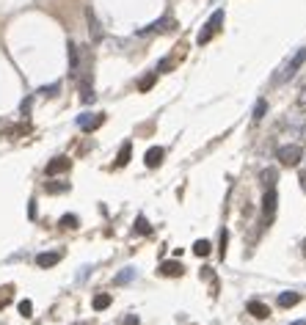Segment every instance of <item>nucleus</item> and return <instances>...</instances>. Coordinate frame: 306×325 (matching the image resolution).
Wrapping results in <instances>:
<instances>
[{"mask_svg":"<svg viewBox=\"0 0 306 325\" xmlns=\"http://www.w3.org/2000/svg\"><path fill=\"white\" fill-rule=\"evenodd\" d=\"M304 63H306V47H301V50H295V56H292L290 61H287L281 69H278V75L273 77V83H290L292 77L301 72V66H304Z\"/></svg>","mask_w":306,"mask_h":325,"instance_id":"nucleus-1","label":"nucleus"},{"mask_svg":"<svg viewBox=\"0 0 306 325\" xmlns=\"http://www.w3.org/2000/svg\"><path fill=\"white\" fill-rule=\"evenodd\" d=\"M276 207H278V193H276V187H268V190L262 193V226H271V223H273Z\"/></svg>","mask_w":306,"mask_h":325,"instance_id":"nucleus-2","label":"nucleus"},{"mask_svg":"<svg viewBox=\"0 0 306 325\" xmlns=\"http://www.w3.org/2000/svg\"><path fill=\"white\" fill-rule=\"evenodd\" d=\"M66 50H69V75L80 77L83 72H89V63H83V47H77L75 42H69Z\"/></svg>","mask_w":306,"mask_h":325,"instance_id":"nucleus-3","label":"nucleus"},{"mask_svg":"<svg viewBox=\"0 0 306 325\" xmlns=\"http://www.w3.org/2000/svg\"><path fill=\"white\" fill-rule=\"evenodd\" d=\"M276 157L281 160V166H298L304 160V149L298 144H284L276 149Z\"/></svg>","mask_w":306,"mask_h":325,"instance_id":"nucleus-4","label":"nucleus"},{"mask_svg":"<svg viewBox=\"0 0 306 325\" xmlns=\"http://www.w3.org/2000/svg\"><path fill=\"white\" fill-rule=\"evenodd\" d=\"M221 22H223V11L218 8L215 14H213V17L207 20V25H204V30L199 33V39H196V42H199V44H207L210 39H213V36H215L218 30H221Z\"/></svg>","mask_w":306,"mask_h":325,"instance_id":"nucleus-5","label":"nucleus"},{"mask_svg":"<svg viewBox=\"0 0 306 325\" xmlns=\"http://www.w3.org/2000/svg\"><path fill=\"white\" fill-rule=\"evenodd\" d=\"M105 124V113H80L77 116V127L83 132H94Z\"/></svg>","mask_w":306,"mask_h":325,"instance_id":"nucleus-6","label":"nucleus"},{"mask_svg":"<svg viewBox=\"0 0 306 325\" xmlns=\"http://www.w3.org/2000/svg\"><path fill=\"white\" fill-rule=\"evenodd\" d=\"M177 28V20H171V17H160L157 22H152V25H146V28L138 30V36H152V33H168V30Z\"/></svg>","mask_w":306,"mask_h":325,"instance_id":"nucleus-7","label":"nucleus"},{"mask_svg":"<svg viewBox=\"0 0 306 325\" xmlns=\"http://www.w3.org/2000/svg\"><path fill=\"white\" fill-rule=\"evenodd\" d=\"M86 20H89V33H91V42H94V44H99V42H102V36H105V30H102V22L97 20V14H94V8H91V6H86Z\"/></svg>","mask_w":306,"mask_h":325,"instance_id":"nucleus-8","label":"nucleus"},{"mask_svg":"<svg viewBox=\"0 0 306 325\" xmlns=\"http://www.w3.org/2000/svg\"><path fill=\"white\" fill-rule=\"evenodd\" d=\"M61 259H63V251H44V254L36 256V267L47 270V267H53V265H58Z\"/></svg>","mask_w":306,"mask_h":325,"instance_id":"nucleus-9","label":"nucleus"},{"mask_svg":"<svg viewBox=\"0 0 306 325\" xmlns=\"http://www.w3.org/2000/svg\"><path fill=\"white\" fill-rule=\"evenodd\" d=\"M69 168H72L69 157H53L44 171H47V177H56V174H63V171H69Z\"/></svg>","mask_w":306,"mask_h":325,"instance_id":"nucleus-10","label":"nucleus"},{"mask_svg":"<svg viewBox=\"0 0 306 325\" xmlns=\"http://www.w3.org/2000/svg\"><path fill=\"white\" fill-rule=\"evenodd\" d=\"M163 154H166V149L163 146H152V149H146V154H144V163L149 168H157L163 163Z\"/></svg>","mask_w":306,"mask_h":325,"instance_id":"nucleus-11","label":"nucleus"},{"mask_svg":"<svg viewBox=\"0 0 306 325\" xmlns=\"http://www.w3.org/2000/svg\"><path fill=\"white\" fill-rule=\"evenodd\" d=\"M157 273H160V276H171V278H180L182 273H185V267H182L180 262H160V267H157Z\"/></svg>","mask_w":306,"mask_h":325,"instance_id":"nucleus-12","label":"nucleus"},{"mask_svg":"<svg viewBox=\"0 0 306 325\" xmlns=\"http://www.w3.org/2000/svg\"><path fill=\"white\" fill-rule=\"evenodd\" d=\"M248 314H251V317H257V320H268V317H271V309H268L262 300H251V303H248Z\"/></svg>","mask_w":306,"mask_h":325,"instance_id":"nucleus-13","label":"nucleus"},{"mask_svg":"<svg viewBox=\"0 0 306 325\" xmlns=\"http://www.w3.org/2000/svg\"><path fill=\"white\" fill-rule=\"evenodd\" d=\"M301 303V292H278V306L281 309H292Z\"/></svg>","mask_w":306,"mask_h":325,"instance_id":"nucleus-14","label":"nucleus"},{"mask_svg":"<svg viewBox=\"0 0 306 325\" xmlns=\"http://www.w3.org/2000/svg\"><path fill=\"white\" fill-rule=\"evenodd\" d=\"M276 179H278L276 168H262V171H259V182H262L265 190H268V187H276Z\"/></svg>","mask_w":306,"mask_h":325,"instance_id":"nucleus-15","label":"nucleus"},{"mask_svg":"<svg viewBox=\"0 0 306 325\" xmlns=\"http://www.w3.org/2000/svg\"><path fill=\"white\" fill-rule=\"evenodd\" d=\"M193 254L196 256H210L213 254V242L210 240H196L193 242Z\"/></svg>","mask_w":306,"mask_h":325,"instance_id":"nucleus-16","label":"nucleus"},{"mask_svg":"<svg viewBox=\"0 0 306 325\" xmlns=\"http://www.w3.org/2000/svg\"><path fill=\"white\" fill-rule=\"evenodd\" d=\"M77 97H80V102H83V105H94V102H97L94 86H89V89H80V91H77Z\"/></svg>","mask_w":306,"mask_h":325,"instance_id":"nucleus-17","label":"nucleus"},{"mask_svg":"<svg viewBox=\"0 0 306 325\" xmlns=\"http://www.w3.org/2000/svg\"><path fill=\"white\" fill-rule=\"evenodd\" d=\"M130 154H132V144H130V141H127V144L122 146V149H119L116 166H127V163H130Z\"/></svg>","mask_w":306,"mask_h":325,"instance_id":"nucleus-18","label":"nucleus"},{"mask_svg":"<svg viewBox=\"0 0 306 325\" xmlns=\"http://www.w3.org/2000/svg\"><path fill=\"white\" fill-rule=\"evenodd\" d=\"M135 235H152V226H149V221H146L144 215L135 218Z\"/></svg>","mask_w":306,"mask_h":325,"instance_id":"nucleus-19","label":"nucleus"},{"mask_svg":"<svg viewBox=\"0 0 306 325\" xmlns=\"http://www.w3.org/2000/svg\"><path fill=\"white\" fill-rule=\"evenodd\" d=\"M58 91H61V83H50V86H42V89H36V94H42V97H56Z\"/></svg>","mask_w":306,"mask_h":325,"instance_id":"nucleus-20","label":"nucleus"},{"mask_svg":"<svg viewBox=\"0 0 306 325\" xmlns=\"http://www.w3.org/2000/svg\"><path fill=\"white\" fill-rule=\"evenodd\" d=\"M91 306H94V311H102L111 306V295H97L94 300H91Z\"/></svg>","mask_w":306,"mask_h":325,"instance_id":"nucleus-21","label":"nucleus"},{"mask_svg":"<svg viewBox=\"0 0 306 325\" xmlns=\"http://www.w3.org/2000/svg\"><path fill=\"white\" fill-rule=\"evenodd\" d=\"M265 113H268V102H265V99H257V105H254V121H262Z\"/></svg>","mask_w":306,"mask_h":325,"instance_id":"nucleus-22","label":"nucleus"},{"mask_svg":"<svg viewBox=\"0 0 306 325\" xmlns=\"http://www.w3.org/2000/svg\"><path fill=\"white\" fill-rule=\"evenodd\" d=\"M132 278H135V267H124L122 273L116 276V284H130Z\"/></svg>","mask_w":306,"mask_h":325,"instance_id":"nucleus-23","label":"nucleus"},{"mask_svg":"<svg viewBox=\"0 0 306 325\" xmlns=\"http://www.w3.org/2000/svg\"><path fill=\"white\" fill-rule=\"evenodd\" d=\"M154 80H157V75H146V77H141L138 80V91H149L154 86Z\"/></svg>","mask_w":306,"mask_h":325,"instance_id":"nucleus-24","label":"nucleus"},{"mask_svg":"<svg viewBox=\"0 0 306 325\" xmlns=\"http://www.w3.org/2000/svg\"><path fill=\"white\" fill-rule=\"evenodd\" d=\"M295 111H301V113H306V86L298 91V97H295Z\"/></svg>","mask_w":306,"mask_h":325,"instance_id":"nucleus-25","label":"nucleus"},{"mask_svg":"<svg viewBox=\"0 0 306 325\" xmlns=\"http://www.w3.org/2000/svg\"><path fill=\"white\" fill-rule=\"evenodd\" d=\"M17 309H20L22 317H31V314H33V303H31L28 297H25V300H20V306H17Z\"/></svg>","mask_w":306,"mask_h":325,"instance_id":"nucleus-26","label":"nucleus"},{"mask_svg":"<svg viewBox=\"0 0 306 325\" xmlns=\"http://www.w3.org/2000/svg\"><path fill=\"white\" fill-rule=\"evenodd\" d=\"M226 242H229V232H226V229H221V242H218V245H221V248H218V256H226Z\"/></svg>","mask_w":306,"mask_h":325,"instance_id":"nucleus-27","label":"nucleus"},{"mask_svg":"<svg viewBox=\"0 0 306 325\" xmlns=\"http://www.w3.org/2000/svg\"><path fill=\"white\" fill-rule=\"evenodd\" d=\"M61 226L63 229H75L77 226V218H75V215H63V218H61Z\"/></svg>","mask_w":306,"mask_h":325,"instance_id":"nucleus-28","label":"nucleus"},{"mask_svg":"<svg viewBox=\"0 0 306 325\" xmlns=\"http://www.w3.org/2000/svg\"><path fill=\"white\" fill-rule=\"evenodd\" d=\"M122 325H141V317L138 314H127V317L122 320Z\"/></svg>","mask_w":306,"mask_h":325,"instance_id":"nucleus-29","label":"nucleus"},{"mask_svg":"<svg viewBox=\"0 0 306 325\" xmlns=\"http://www.w3.org/2000/svg\"><path fill=\"white\" fill-rule=\"evenodd\" d=\"M31 113V99H25V102H22V116H28Z\"/></svg>","mask_w":306,"mask_h":325,"instance_id":"nucleus-30","label":"nucleus"},{"mask_svg":"<svg viewBox=\"0 0 306 325\" xmlns=\"http://www.w3.org/2000/svg\"><path fill=\"white\" fill-rule=\"evenodd\" d=\"M28 215H31V218H36V201H31V207H28Z\"/></svg>","mask_w":306,"mask_h":325,"instance_id":"nucleus-31","label":"nucleus"},{"mask_svg":"<svg viewBox=\"0 0 306 325\" xmlns=\"http://www.w3.org/2000/svg\"><path fill=\"white\" fill-rule=\"evenodd\" d=\"M301 187H304V190H306V171L301 174Z\"/></svg>","mask_w":306,"mask_h":325,"instance_id":"nucleus-32","label":"nucleus"},{"mask_svg":"<svg viewBox=\"0 0 306 325\" xmlns=\"http://www.w3.org/2000/svg\"><path fill=\"white\" fill-rule=\"evenodd\" d=\"M290 325H306V320H295V323H290Z\"/></svg>","mask_w":306,"mask_h":325,"instance_id":"nucleus-33","label":"nucleus"},{"mask_svg":"<svg viewBox=\"0 0 306 325\" xmlns=\"http://www.w3.org/2000/svg\"><path fill=\"white\" fill-rule=\"evenodd\" d=\"M72 325H91V323H72Z\"/></svg>","mask_w":306,"mask_h":325,"instance_id":"nucleus-34","label":"nucleus"},{"mask_svg":"<svg viewBox=\"0 0 306 325\" xmlns=\"http://www.w3.org/2000/svg\"><path fill=\"white\" fill-rule=\"evenodd\" d=\"M304 254H306V240H304Z\"/></svg>","mask_w":306,"mask_h":325,"instance_id":"nucleus-35","label":"nucleus"}]
</instances>
